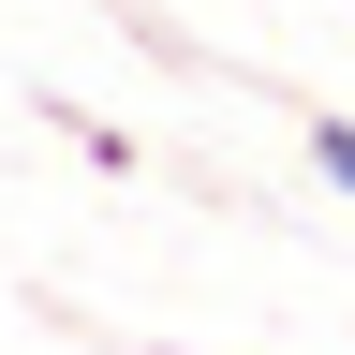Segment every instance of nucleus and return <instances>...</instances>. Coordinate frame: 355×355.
Returning <instances> with one entry per match:
<instances>
[{
    "label": "nucleus",
    "mask_w": 355,
    "mask_h": 355,
    "mask_svg": "<svg viewBox=\"0 0 355 355\" xmlns=\"http://www.w3.org/2000/svg\"><path fill=\"white\" fill-rule=\"evenodd\" d=\"M44 119H60V133H74V148H89V163H104V178H133V133H104V119H89V104H44Z\"/></svg>",
    "instance_id": "nucleus-1"
},
{
    "label": "nucleus",
    "mask_w": 355,
    "mask_h": 355,
    "mask_svg": "<svg viewBox=\"0 0 355 355\" xmlns=\"http://www.w3.org/2000/svg\"><path fill=\"white\" fill-rule=\"evenodd\" d=\"M311 163H326L340 193H355V119H311Z\"/></svg>",
    "instance_id": "nucleus-2"
}]
</instances>
